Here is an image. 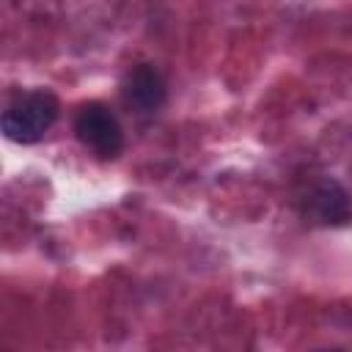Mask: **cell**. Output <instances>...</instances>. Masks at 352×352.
<instances>
[{
	"label": "cell",
	"instance_id": "6da1fadb",
	"mask_svg": "<svg viewBox=\"0 0 352 352\" xmlns=\"http://www.w3.org/2000/svg\"><path fill=\"white\" fill-rule=\"evenodd\" d=\"M60 116V102L52 91H28L19 94L6 110H3V132L8 140L19 146H33L38 143L58 121Z\"/></svg>",
	"mask_w": 352,
	"mask_h": 352
},
{
	"label": "cell",
	"instance_id": "7a4b0ae2",
	"mask_svg": "<svg viewBox=\"0 0 352 352\" xmlns=\"http://www.w3.org/2000/svg\"><path fill=\"white\" fill-rule=\"evenodd\" d=\"M77 140L99 160H116L124 151V129L104 102H88L74 116Z\"/></svg>",
	"mask_w": 352,
	"mask_h": 352
},
{
	"label": "cell",
	"instance_id": "3957f363",
	"mask_svg": "<svg viewBox=\"0 0 352 352\" xmlns=\"http://www.w3.org/2000/svg\"><path fill=\"white\" fill-rule=\"evenodd\" d=\"M121 96L135 113H157L168 99V82L154 63H138L121 82Z\"/></svg>",
	"mask_w": 352,
	"mask_h": 352
},
{
	"label": "cell",
	"instance_id": "277c9868",
	"mask_svg": "<svg viewBox=\"0 0 352 352\" xmlns=\"http://www.w3.org/2000/svg\"><path fill=\"white\" fill-rule=\"evenodd\" d=\"M302 214L311 217L319 226H344V223H349L352 206H349L346 190L333 179H324V182L314 184L302 198Z\"/></svg>",
	"mask_w": 352,
	"mask_h": 352
}]
</instances>
